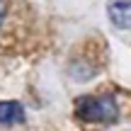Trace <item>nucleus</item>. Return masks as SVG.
Returning <instances> with one entry per match:
<instances>
[{"label":"nucleus","instance_id":"f257e3e1","mask_svg":"<svg viewBox=\"0 0 131 131\" xmlns=\"http://www.w3.org/2000/svg\"><path fill=\"white\" fill-rule=\"evenodd\" d=\"M75 117L85 124H114L119 104L112 95H85L75 100Z\"/></svg>","mask_w":131,"mask_h":131},{"label":"nucleus","instance_id":"f03ea898","mask_svg":"<svg viewBox=\"0 0 131 131\" xmlns=\"http://www.w3.org/2000/svg\"><path fill=\"white\" fill-rule=\"evenodd\" d=\"M107 17L117 29H131V0H109Z\"/></svg>","mask_w":131,"mask_h":131},{"label":"nucleus","instance_id":"7ed1b4c3","mask_svg":"<svg viewBox=\"0 0 131 131\" xmlns=\"http://www.w3.org/2000/svg\"><path fill=\"white\" fill-rule=\"evenodd\" d=\"M24 122V109L19 102L10 100V102H0V124L5 126H15V124Z\"/></svg>","mask_w":131,"mask_h":131},{"label":"nucleus","instance_id":"20e7f679","mask_svg":"<svg viewBox=\"0 0 131 131\" xmlns=\"http://www.w3.org/2000/svg\"><path fill=\"white\" fill-rule=\"evenodd\" d=\"M5 15H7V3H5V0H0V24H3Z\"/></svg>","mask_w":131,"mask_h":131}]
</instances>
